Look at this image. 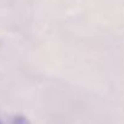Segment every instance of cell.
<instances>
[{
    "mask_svg": "<svg viewBox=\"0 0 124 124\" xmlns=\"http://www.w3.org/2000/svg\"><path fill=\"white\" fill-rule=\"evenodd\" d=\"M12 124H31L24 116H15L12 118Z\"/></svg>",
    "mask_w": 124,
    "mask_h": 124,
    "instance_id": "6da1fadb",
    "label": "cell"
},
{
    "mask_svg": "<svg viewBox=\"0 0 124 124\" xmlns=\"http://www.w3.org/2000/svg\"><path fill=\"white\" fill-rule=\"evenodd\" d=\"M0 124H4V123H3V122H1V119H0Z\"/></svg>",
    "mask_w": 124,
    "mask_h": 124,
    "instance_id": "7a4b0ae2",
    "label": "cell"
}]
</instances>
